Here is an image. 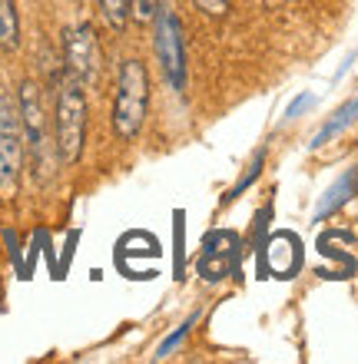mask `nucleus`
Returning <instances> with one entry per match:
<instances>
[{
    "label": "nucleus",
    "instance_id": "1",
    "mask_svg": "<svg viewBox=\"0 0 358 364\" xmlns=\"http://www.w3.org/2000/svg\"><path fill=\"white\" fill-rule=\"evenodd\" d=\"M87 126H90V106H87V87L63 73L57 83V106H53V139H57L60 163L73 166L83 156L87 146Z\"/></svg>",
    "mask_w": 358,
    "mask_h": 364
},
{
    "label": "nucleus",
    "instance_id": "2",
    "mask_svg": "<svg viewBox=\"0 0 358 364\" xmlns=\"http://www.w3.org/2000/svg\"><path fill=\"white\" fill-rule=\"evenodd\" d=\"M17 106H20V129H23V149L30 156L33 176L37 179H50L53 166H57V139L50 133V116L43 106V93L33 80H23L17 93Z\"/></svg>",
    "mask_w": 358,
    "mask_h": 364
},
{
    "label": "nucleus",
    "instance_id": "3",
    "mask_svg": "<svg viewBox=\"0 0 358 364\" xmlns=\"http://www.w3.org/2000/svg\"><path fill=\"white\" fill-rule=\"evenodd\" d=\"M146 113H149V70H146L143 60L130 57L120 63L113 116H110L113 133H117L123 143H133L146 123Z\"/></svg>",
    "mask_w": 358,
    "mask_h": 364
},
{
    "label": "nucleus",
    "instance_id": "4",
    "mask_svg": "<svg viewBox=\"0 0 358 364\" xmlns=\"http://www.w3.org/2000/svg\"><path fill=\"white\" fill-rule=\"evenodd\" d=\"M63 67L83 87H97L103 77V50H100L97 30L90 23H73L63 30Z\"/></svg>",
    "mask_w": 358,
    "mask_h": 364
},
{
    "label": "nucleus",
    "instance_id": "5",
    "mask_svg": "<svg viewBox=\"0 0 358 364\" xmlns=\"http://www.w3.org/2000/svg\"><path fill=\"white\" fill-rule=\"evenodd\" d=\"M23 163V129L17 100L0 87V189H14Z\"/></svg>",
    "mask_w": 358,
    "mask_h": 364
},
{
    "label": "nucleus",
    "instance_id": "6",
    "mask_svg": "<svg viewBox=\"0 0 358 364\" xmlns=\"http://www.w3.org/2000/svg\"><path fill=\"white\" fill-rule=\"evenodd\" d=\"M153 23H156V57L163 63L166 77L173 80V87L183 90L186 87V57H183V30H179V20L169 10L159 7Z\"/></svg>",
    "mask_w": 358,
    "mask_h": 364
},
{
    "label": "nucleus",
    "instance_id": "7",
    "mask_svg": "<svg viewBox=\"0 0 358 364\" xmlns=\"http://www.w3.org/2000/svg\"><path fill=\"white\" fill-rule=\"evenodd\" d=\"M265 262L279 278H292V272L299 269V242L292 235H275L265 249Z\"/></svg>",
    "mask_w": 358,
    "mask_h": 364
},
{
    "label": "nucleus",
    "instance_id": "8",
    "mask_svg": "<svg viewBox=\"0 0 358 364\" xmlns=\"http://www.w3.org/2000/svg\"><path fill=\"white\" fill-rule=\"evenodd\" d=\"M20 47V10L17 0H0V50L14 53Z\"/></svg>",
    "mask_w": 358,
    "mask_h": 364
},
{
    "label": "nucleus",
    "instance_id": "9",
    "mask_svg": "<svg viewBox=\"0 0 358 364\" xmlns=\"http://www.w3.org/2000/svg\"><path fill=\"white\" fill-rule=\"evenodd\" d=\"M355 189H358V169H349V173L342 176V179L335 182L329 192H325V199H322V205H319V212H315V215H319V219H325L329 212L339 209L342 202H349L352 196H355Z\"/></svg>",
    "mask_w": 358,
    "mask_h": 364
},
{
    "label": "nucleus",
    "instance_id": "10",
    "mask_svg": "<svg viewBox=\"0 0 358 364\" xmlns=\"http://www.w3.org/2000/svg\"><path fill=\"white\" fill-rule=\"evenodd\" d=\"M355 119H358V100H349V103L342 106L339 113L332 116L329 123H325V126H322V129H319V136L312 139V149H319V146L332 143V139H335V136H339L342 129H349V126L355 123Z\"/></svg>",
    "mask_w": 358,
    "mask_h": 364
},
{
    "label": "nucleus",
    "instance_id": "11",
    "mask_svg": "<svg viewBox=\"0 0 358 364\" xmlns=\"http://www.w3.org/2000/svg\"><path fill=\"white\" fill-rule=\"evenodd\" d=\"M97 4L110 27L117 30V33L126 30V23H130V0H97Z\"/></svg>",
    "mask_w": 358,
    "mask_h": 364
},
{
    "label": "nucleus",
    "instance_id": "12",
    "mask_svg": "<svg viewBox=\"0 0 358 364\" xmlns=\"http://www.w3.org/2000/svg\"><path fill=\"white\" fill-rule=\"evenodd\" d=\"M159 14V0H130V17L139 23V27H149Z\"/></svg>",
    "mask_w": 358,
    "mask_h": 364
},
{
    "label": "nucleus",
    "instance_id": "13",
    "mask_svg": "<svg viewBox=\"0 0 358 364\" xmlns=\"http://www.w3.org/2000/svg\"><path fill=\"white\" fill-rule=\"evenodd\" d=\"M206 14H213V17H223L226 10H229V0H196Z\"/></svg>",
    "mask_w": 358,
    "mask_h": 364
}]
</instances>
